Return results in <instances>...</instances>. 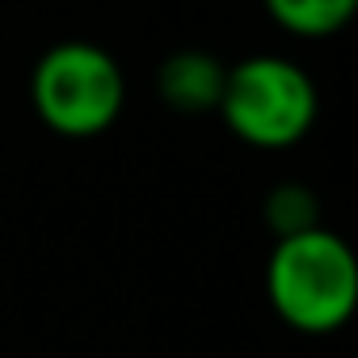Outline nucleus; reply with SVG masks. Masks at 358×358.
<instances>
[{"mask_svg":"<svg viewBox=\"0 0 358 358\" xmlns=\"http://www.w3.org/2000/svg\"><path fill=\"white\" fill-rule=\"evenodd\" d=\"M262 220L274 232V241L299 236L308 228H320V199L303 182H278V186H270V194L262 203Z\"/></svg>","mask_w":358,"mask_h":358,"instance_id":"423d86ee","label":"nucleus"},{"mask_svg":"<svg viewBox=\"0 0 358 358\" xmlns=\"http://www.w3.org/2000/svg\"><path fill=\"white\" fill-rule=\"evenodd\" d=\"M262 5L278 30L303 43L341 34L358 13V0H262Z\"/></svg>","mask_w":358,"mask_h":358,"instance_id":"39448f33","label":"nucleus"},{"mask_svg":"<svg viewBox=\"0 0 358 358\" xmlns=\"http://www.w3.org/2000/svg\"><path fill=\"white\" fill-rule=\"evenodd\" d=\"M266 299L274 316L308 337L337 333L358 303V257L333 228L282 236L266 262Z\"/></svg>","mask_w":358,"mask_h":358,"instance_id":"f257e3e1","label":"nucleus"},{"mask_svg":"<svg viewBox=\"0 0 358 358\" xmlns=\"http://www.w3.org/2000/svg\"><path fill=\"white\" fill-rule=\"evenodd\" d=\"M30 101L47 131L64 139H97L122 118L127 76L106 47L68 38L38 55L30 72Z\"/></svg>","mask_w":358,"mask_h":358,"instance_id":"7ed1b4c3","label":"nucleus"},{"mask_svg":"<svg viewBox=\"0 0 358 358\" xmlns=\"http://www.w3.org/2000/svg\"><path fill=\"white\" fill-rule=\"evenodd\" d=\"M228 64L215 51L203 47H182L160 59L156 68V93L173 114H215L220 93H224Z\"/></svg>","mask_w":358,"mask_h":358,"instance_id":"20e7f679","label":"nucleus"},{"mask_svg":"<svg viewBox=\"0 0 358 358\" xmlns=\"http://www.w3.org/2000/svg\"><path fill=\"white\" fill-rule=\"evenodd\" d=\"M215 114L224 127L257 152H287L308 139L320 114L316 80L287 55L262 51L228 64Z\"/></svg>","mask_w":358,"mask_h":358,"instance_id":"f03ea898","label":"nucleus"}]
</instances>
